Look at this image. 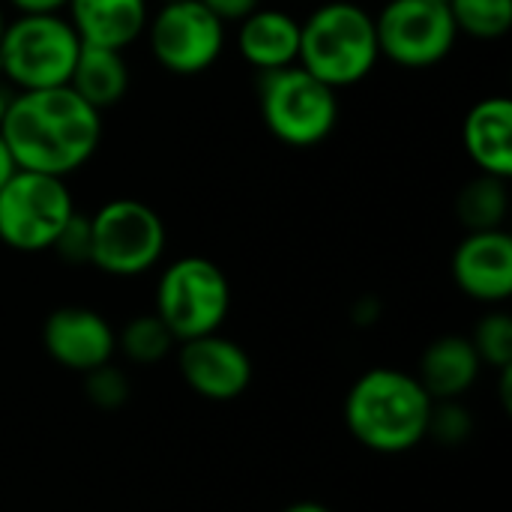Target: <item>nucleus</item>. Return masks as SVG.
Masks as SVG:
<instances>
[{"label":"nucleus","mask_w":512,"mask_h":512,"mask_svg":"<svg viewBox=\"0 0 512 512\" xmlns=\"http://www.w3.org/2000/svg\"><path fill=\"white\" fill-rule=\"evenodd\" d=\"M507 213H510V192H507V180L501 177L477 174L456 195V216L465 225V231L504 228Z\"/></svg>","instance_id":"nucleus-19"},{"label":"nucleus","mask_w":512,"mask_h":512,"mask_svg":"<svg viewBox=\"0 0 512 512\" xmlns=\"http://www.w3.org/2000/svg\"><path fill=\"white\" fill-rule=\"evenodd\" d=\"M459 33L474 39H501L512 27V0H450Z\"/></svg>","instance_id":"nucleus-21"},{"label":"nucleus","mask_w":512,"mask_h":512,"mask_svg":"<svg viewBox=\"0 0 512 512\" xmlns=\"http://www.w3.org/2000/svg\"><path fill=\"white\" fill-rule=\"evenodd\" d=\"M174 348L177 339L156 312L135 315L123 324V330H117V351L135 366H156L171 357Z\"/></svg>","instance_id":"nucleus-20"},{"label":"nucleus","mask_w":512,"mask_h":512,"mask_svg":"<svg viewBox=\"0 0 512 512\" xmlns=\"http://www.w3.org/2000/svg\"><path fill=\"white\" fill-rule=\"evenodd\" d=\"M153 312L177 342L216 333L231 312V282L216 261L183 255L162 270Z\"/></svg>","instance_id":"nucleus-7"},{"label":"nucleus","mask_w":512,"mask_h":512,"mask_svg":"<svg viewBox=\"0 0 512 512\" xmlns=\"http://www.w3.org/2000/svg\"><path fill=\"white\" fill-rule=\"evenodd\" d=\"M168 246L162 216L138 198H111L90 213V267L135 279L150 273Z\"/></svg>","instance_id":"nucleus-6"},{"label":"nucleus","mask_w":512,"mask_h":512,"mask_svg":"<svg viewBox=\"0 0 512 512\" xmlns=\"http://www.w3.org/2000/svg\"><path fill=\"white\" fill-rule=\"evenodd\" d=\"M3 30H6V12H3V6H0V36H3Z\"/></svg>","instance_id":"nucleus-31"},{"label":"nucleus","mask_w":512,"mask_h":512,"mask_svg":"<svg viewBox=\"0 0 512 512\" xmlns=\"http://www.w3.org/2000/svg\"><path fill=\"white\" fill-rule=\"evenodd\" d=\"M381 57L405 69H429L441 63L456 39V21L441 0H387L375 15Z\"/></svg>","instance_id":"nucleus-10"},{"label":"nucleus","mask_w":512,"mask_h":512,"mask_svg":"<svg viewBox=\"0 0 512 512\" xmlns=\"http://www.w3.org/2000/svg\"><path fill=\"white\" fill-rule=\"evenodd\" d=\"M66 18L84 45L126 51L150 21L147 0H69Z\"/></svg>","instance_id":"nucleus-14"},{"label":"nucleus","mask_w":512,"mask_h":512,"mask_svg":"<svg viewBox=\"0 0 512 512\" xmlns=\"http://www.w3.org/2000/svg\"><path fill=\"white\" fill-rule=\"evenodd\" d=\"M441 3H450V0H441Z\"/></svg>","instance_id":"nucleus-32"},{"label":"nucleus","mask_w":512,"mask_h":512,"mask_svg":"<svg viewBox=\"0 0 512 512\" xmlns=\"http://www.w3.org/2000/svg\"><path fill=\"white\" fill-rule=\"evenodd\" d=\"M462 141L480 174L501 180L512 177V102L507 96H486L465 114Z\"/></svg>","instance_id":"nucleus-16"},{"label":"nucleus","mask_w":512,"mask_h":512,"mask_svg":"<svg viewBox=\"0 0 512 512\" xmlns=\"http://www.w3.org/2000/svg\"><path fill=\"white\" fill-rule=\"evenodd\" d=\"M258 111L267 132L285 147H318L339 120V96L300 63L258 72Z\"/></svg>","instance_id":"nucleus-4"},{"label":"nucleus","mask_w":512,"mask_h":512,"mask_svg":"<svg viewBox=\"0 0 512 512\" xmlns=\"http://www.w3.org/2000/svg\"><path fill=\"white\" fill-rule=\"evenodd\" d=\"M75 201L63 177L15 171L0 189V243L15 252H51Z\"/></svg>","instance_id":"nucleus-8"},{"label":"nucleus","mask_w":512,"mask_h":512,"mask_svg":"<svg viewBox=\"0 0 512 512\" xmlns=\"http://www.w3.org/2000/svg\"><path fill=\"white\" fill-rule=\"evenodd\" d=\"M432 396L417 375L375 366L363 372L345 396V426L351 438L378 453L402 456L426 441Z\"/></svg>","instance_id":"nucleus-2"},{"label":"nucleus","mask_w":512,"mask_h":512,"mask_svg":"<svg viewBox=\"0 0 512 512\" xmlns=\"http://www.w3.org/2000/svg\"><path fill=\"white\" fill-rule=\"evenodd\" d=\"M450 273L456 288L486 306H501L512 297V237L510 231H468L456 246Z\"/></svg>","instance_id":"nucleus-13"},{"label":"nucleus","mask_w":512,"mask_h":512,"mask_svg":"<svg viewBox=\"0 0 512 512\" xmlns=\"http://www.w3.org/2000/svg\"><path fill=\"white\" fill-rule=\"evenodd\" d=\"M237 54L255 72L294 66L300 57V21L285 9L258 6L237 21Z\"/></svg>","instance_id":"nucleus-15"},{"label":"nucleus","mask_w":512,"mask_h":512,"mask_svg":"<svg viewBox=\"0 0 512 512\" xmlns=\"http://www.w3.org/2000/svg\"><path fill=\"white\" fill-rule=\"evenodd\" d=\"M177 369L186 387L207 402H234L252 387V357L249 351L216 333L177 342Z\"/></svg>","instance_id":"nucleus-11"},{"label":"nucleus","mask_w":512,"mask_h":512,"mask_svg":"<svg viewBox=\"0 0 512 512\" xmlns=\"http://www.w3.org/2000/svg\"><path fill=\"white\" fill-rule=\"evenodd\" d=\"M219 21H243L249 12H255L258 6H261V0H201Z\"/></svg>","instance_id":"nucleus-26"},{"label":"nucleus","mask_w":512,"mask_h":512,"mask_svg":"<svg viewBox=\"0 0 512 512\" xmlns=\"http://www.w3.org/2000/svg\"><path fill=\"white\" fill-rule=\"evenodd\" d=\"M468 339L483 366H492L498 372L512 366V318L507 312H486Z\"/></svg>","instance_id":"nucleus-22"},{"label":"nucleus","mask_w":512,"mask_h":512,"mask_svg":"<svg viewBox=\"0 0 512 512\" xmlns=\"http://www.w3.org/2000/svg\"><path fill=\"white\" fill-rule=\"evenodd\" d=\"M69 0H9V6L18 15H36V12H63Z\"/></svg>","instance_id":"nucleus-27"},{"label":"nucleus","mask_w":512,"mask_h":512,"mask_svg":"<svg viewBox=\"0 0 512 512\" xmlns=\"http://www.w3.org/2000/svg\"><path fill=\"white\" fill-rule=\"evenodd\" d=\"M81 51V39L63 12L15 15L0 36L3 78L15 90L66 87Z\"/></svg>","instance_id":"nucleus-5"},{"label":"nucleus","mask_w":512,"mask_h":512,"mask_svg":"<svg viewBox=\"0 0 512 512\" xmlns=\"http://www.w3.org/2000/svg\"><path fill=\"white\" fill-rule=\"evenodd\" d=\"M69 87L96 111L114 108L129 90V63L123 51L81 42L75 69L69 75Z\"/></svg>","instance_id":"nucleus-18"},{"label":"nucleus","mask_w":512,"mask_h":512,"mask_svg":"<svg viewBox=\"0 0 512 512\" xmlns=\"http://www.w3.org/2000/svg\"><path fill=\"white\" fill-rule=\"evenodd\" d=\"M84 396L99 411H120L132 396V381L114 363L84 372Z\"/></svg>","instance_id":"nucleus-24"},{"label":"nucleus","mask_w":512,"mask_h":512,"mask_svg":"<svg viewBox=\"0 0 512 512\" xmlns=\"http://www.w3.org/2000/svg\"><path fill=\"white\" fill-rule=\"evenodd\" d=\"M144 33L156 63L183 78L207 72L225 48V21L201 0H162Z\"/></svg>","instance_id":"nucleus-9"},{"label":"nucleus","mask_w":512,"mask_h":512,"mask_svg":"<svg viewBox=\"0 0 512 512\" xmlns=\"http://www.w3.org/2000/svg\"><path fill=\"white\" fill-rule=\"evenodd\" d=\"M42 348L57 366L84 375L114 360L117 330L96 309L60 306L42 324Z\"/></svg>","instance_id":"nucleus-12"},{"label":"nucleus","mask_w":512,"mask_h":512,"mask_svg":"<svg viewBox=\"0 0 512 512\" xmlns=\"http://www.w3.org/2000/svg\"><path fill=\"white\" fill-rule=\"evenodd\" d=\"M15 171H18V168H15V159H12V153H9L6 141L0 138V189H3V183H6Z\"/></svg>","instance_id":"nucleus-28"},{"label":"nucleus","mask_w":512,"mask_h":512,"mask_svg":"<svg viewBox=\"0 0 512 512\" xmlns=\"http://www.w3.org/2000/svg\"><path fill=\"white\" fill-rule=\"evenodd\" d=\"M282 512H333V510H330V507H324V504H318V501H297V504L285 507Z\"/></svg>","instance_id":"nucleus-29"},{"label":"nucleus","mask_w":512,"mask_h":512,"mask_svg":"<svg viewBox=\"0 0 512 512\" xmlns=\"http://www.w3.org/2000/svg\"><path fill=\"white\" fill-rule=\"evenodd\" d=\"M15 168L69 177L84 168L102 141V111L87 105L69 84L12 93L0 120Z\"/></svg>","instance_id":"nucleus-1"},{"label":"nucleus","mask_w":512,"mask_h":512,"mask_svg":"<svg viewBox=\"0 0 512 512\" xmlns=\"http://www.w3.org/2000/svg\"><path fill=\"white\" fill-rule=\"evenodd\" d=\"M474 435V414L462 405V399H441L432 402L429 423H426V438H432L438 447L456 450L468 444Z\"/></svg>","instance_id":"nucleus-23"},{"label":"nucleus","mask_w":512,"mask_h":512,"mask_svg":"<svg viewBox=\"0 0 512 512\" xmlns=\"http://www.w3.org/2000/svg\"><path fill=\"white\" fill-rule=\"evenodd\" d=\"M51 252H57V258L69 267L90 264V216L75 210L72 219L63 225L60 237L54 240Z\"/></svg>","instance_id":"nucleus-25"},{"label":"nucleus","mask_w":512,"mask_h":512,"mask_svg":"<svg viewBox=\"0 0 512 512\" xmlns=\"http://www.w3.org/2000/svg\"><path fill=\"white\" fill-rule=\"evenodd\" d=\"M381 60L375 15L354 0H327L300 21L297 63L333 90L354 87Z\"/></svg>","instance_id":"nucleus-3"},{"label":"nucleus","mask_w":512,"mask_h":512,"mask_svg":"<svg viewBox=\"0 0 512 512\" xmlns=\"http://www.w3.org/2000/svg\"><path fill=\"white\" fill-rule=\"evenodd\" d=\"M480 372H483V363L471 339L447 333L426 345L420 357L417 381L432 396V402H441V399H462L477 384Z\"/></svg>","instance_id":"nucleus-17"},{"label":"nucleus","mask_w":512,"mask_h":512,"mask_svg":"<svg viewBox=\"0 0 512 512\" xmlns=\"http://www.w3.org/2000/svg\"><path fill=\"white\" fill-rule=\"evenodd\" d=\"M9 99H12V93H9V87L3 84V78H0V120H3V114H6V105H9Z\"/></svg>","instance_id":"nucleus-30"}]
</instances>
